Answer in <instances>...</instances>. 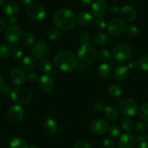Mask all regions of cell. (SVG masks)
Wrapping results in <instances>:
<instances>
[{"label": "cell", "instance_id": "obj_9", "mask_svg": "<svg viewBox=\"0 0 148 148\" xmlns=\"http://www.w3.org/2000/svg\"><path fill=\"white\" fill-rule=\"evenodd\" d=\"M26 12L28 16L35 21L43 20L46 15L45 8L39 4H31L28 5L27 7Z\"/></svg>", "mask_w": 148, "mask_h": 148}, {"label": "cell", "instance_id": "obj_24", "mask_svg": "<svg viewBox=\"0 0 148 148\" xmlns=\"http://www.w3.org/2000/svg\"><path fill=\"white\" fill-rule=\"evenodd\" d=\"M9 147L10 148H28V145L23 138L17 136L11 139Z\"/></svg>", "mask_w": 148, "mask_h": 148}, {"label": "cell", "instance_id": "obj_23", "mask_svg": "<svg viewBox=\"0 0 148 148\" xmlns=\"http://www.w3.org/2000/svg\"><path fill=\"white\" fill-rule=\"evenodd\" d=\"M18 10V5L17 2H14V1H10L8 2V3L5 4L4 6L3 11L6 15L8 17L14 16L16 14V12Z\"/></svg>", "mask_w": 148, "mask_h": 148}, {"label": "cell", "instance_id": "obj_36", "mask_svg": "<svg viewBox=\"0 0 148 148\" xmlns=\"http://www.w3.org/2000/svg\"><path fill=\"white\" fill-rule=\"evenodd\" d=\"M108 129L109 134L113 137H119L121 134V129L118 125H112Z\"/></svg>", "mask_w": 148, "mask_h": 148}, {"label": "cell", "instance_id": "obj_55", "mask_svg": "<svg viewBox=\"0 0 148 148\" xmlns=\"http://www.w3.org/2000/svg\"><path fill=\"white\" fill-rule=\"evenodd\" d=\"M5 2V0H0V6H2V5H4Z\"/></svg>", "mask_w": 148, "mask_h": 148}, {"label": "cell", "instance_id": "obj_37", "mask_svg": "<svg viewBox=\"0 0 148 148\" xmlns=\"http://www.w3.org/2000/svg\"><path fill=\"white\" fill-rule=\"evenodd\" d=\"M139 66L141 70L144 71H148V55H143L140 58L139 62Z\"/></svg>", "mask_w": 148, "mask_h": 148}, {"label": "cell", "instance_id": "obj_31", "mask_svg": "<svg viewBox=\"0 0 148 148\" xmlns=\"http://www.w3.org/2000/svg\"><path fill=\"white\" fill-rule=\"evenodd\" d=\"M97 57L98 58H99V60H101L102 62H109L111 60V58H112L110 52L106 49H100V50L98 52Z\"/></svg>", "mask_w": 148, "mask_h": 148}, {"label": "cell", "instance_id": "obj_50", "mask_svg": "<svg viewBox=\"0 0 148 148\" xmlns=\"http://www.w3.org/2000/svg\"><path fill=\"white\" fill-rule=\"evenodd\" d=\"M7 22L9 25H16L17 23V18H15L14 16H10V17H8V19H7Z\"/></svg>", "mask_w": 148, "mask_h": 148}, {"label": "cell", "instance_id": "obj_33", "mask_svg": "<svg viewBox=\"0 0 148 148\" xmlns=\"http://www.w3.org/2000/svg\"><path fill=\"white\" fill-rule=\"evenodd\" d=\"M139 116L141 119L148 121V103H145L139 109Z\"/></svg>", "mask_w": 148, "mask_h": 148}, {"label": "cell", "instance_id": "obj_17", "mask_svg": "<svg viewBox=\"0 0 148 148\" xmlns=\"http://www.w3.org/2000/svg\"><path fill=\"white\" fill-rule=\"evenodd\" d=\"M121 14L124 21L132 22L136 18V13L135 10L129 5H125L121 9Z\"/></svg>", "mask_w": 148, "mask_h": 148}, {"label": "cell", "instance_id": "obj_13", "mask_svg": "<svg viewBox=\"0 0 148 148\" xmlns=\"http://www.w3.org/2000/svg\"><path fill=\"white\" fill-rule=\"evenodd\" d=\"M21 34H22V30L19 25H11L5 33V38L10 44H14L20 39Z\"/></svg>", "mask_w": 148, "mask_h": 148}, {"label": "cell", "instance_id": "obj_22", "mask_svg": "<svg viewBox=\"0 0 148 148\" xmlns=\"http://www.w3.org/2000/svg\"><path fill=\"white\" fill-rule=\"evenodd\" d=\"M92 21V16L89 12H82L76 17V22L78 24L82 26H86L89 25Z\"/></svg>", "mask_w": 148, "mask_h": 148}, {"label": "cell", "instance_id": "obj_54", "mask_svg": "<svg viewBox=\"0 0 148 148\" xmlns=\"http://www.w3.org/2000/svg\"><path fill=\"white\" fill-rule=\"evenodd\" d=\"M4 85H5V79L2 75H0V89H2Z\"/></svg>", "mask_w": 148, "mask_h": 148}, {"label": "cell", "instance_id": "obj_19", "mask_svg": "<svg viewBox=\"0 0 148 148\" xmlns=\"http://www.w3.org/2000/svg\"><path fill=\"white\" fill-rule=\"evenodd\" d=\"M21 67L23 71L31 72L36 67L35 60L31 56L24 57L21 61Z\"/></svg>", "mask_w": 148, "mask_h": 148}, {"label": "cell", "instance_id": "obj_14", "mask_svg": "<svg viewBox=\"0 0 148 148\" xmlns=\"http://www.w3.org/2000/svg\"><path fill=\"white\" fill-rule=\"evenodd\" d=\"M8 115L10 121L13 122H19L23 119L24 110L18 105H13L10 107Z\"/></svg>", "mask_w": 148, "mask_h": 148}, {"label": "cell", "instance_id": "obj_16", "mask_svg": "<svg viewBox=\"0 0 148 148\" xmlns=\"http://www.w3.org/2000/svg\"><path fill=\"white\" fill-rule=\"evenodd\" d=\"M135 145V139L130 134H124L119 140V146L120 148H134Z\"/></svg>", "mask_w": 148, "mask_h": 148}, {"label": "cell", "instance_id": "obj_8", "mask_svg": "<svg viewBox=\"0 0 148 148\" xmlns=\"http://www.w3.org/2000/svg\"><path fill=\"white\" fill-rule=\"evenodd\" d=\"M49 52V47L45 42H38L33 45L31 48V54L34 58L39 60H43Z\"/></svg>", "mask_w": 148, "mask_h": 148}, {"label": "cell", "instance_id": "obj_26", "mask_svg": "<svg viewBox=\"0 0 148 148\" xmlns=\"http://www.w3.org/2000/svg\"><path fill=\"white\" fill-rule=\"evenodd\" d=\"M47 35L51 40H56L60 35V31L59 28H57L56 26H51L47 31Z\"/></svg>", "mask_w": 148, "mask_h": 148}, {"label": "cell", "instance_id": "obj_35", "mask_svg": "<svg viewBox=\"0 0 148 148\" xmlns=\"http://www.w3.org/2000/svg\"><path fill=\"white\" fill-rule=\"evenodd\" d=\"M11 46L8 44H4L0 46V58H5L11 52Z\"/></svg>", "mask_w": 148, "mask_h": 148}, {"label": "cell", "instance_id": "obj_25", "mask_svg": "<svg viewBox=\"0 0 148 148\" xmlns=\"http://www.w3.org/2000/svg\"><path fill=\"white\" fill-rule=\"evenodd\" d=\"M105 115L107 117V119H108L110 121H115L119 118V113L118 110L116 109V108H115L114 106H112V105H110V106H107L106 108H105Z\"/></svg>", "mask_w": 148, "mask_h": 148}, {"label": "cell", "instance_id": "obj_7", "mask_svg": "<svg viewBox=\"0 0 148 148\" xmlns=\"http://www.w3.org/2000/svg\"><path fill=\"white\" fill-rule=\"evenodd\" d=\"M126 23L120 18H114L109 23L108 26V32L110 36H118L126 31Z\"/></svg>", "mask_w": 148, "mask_h": 148}, {"label": "cell", "instance_id": "obj_56", "mask_svg": "<svg viewBox=\"0 0 148 148\" xmlns=\"http://www.w3.org/2000/svg\"><path fill=\"white\" fill-rule=\"evenodd\" d=\"M29 148H38V147H37L36 146H31V147H30Z\"/></svg>", "mask_w": 148, "mask_h": 148}, {"label": "cell", "instance_id": "obj_6", "mask_svg": "<svg viewBox=\"0 0 148 148\" xmlns=\"http://www.w3.org/2000/svg\"><path fill=\"white\" fill-rule=\"evenodd\" d=\"M119 110L125 116H133L137 112L138 105L134 99H125L119 105Z\"/></svg>", "mask_w": 148, "mask_h": 148}, {"label": "cell", "instance_id": "obj_43", "mask_svg": "<svg viewBox=\"0 0 148 148\" xmlns=\"http://www.w3.org/2000/svg\"><path fill=\"white\" fill-rule=\"evenodd\" d=\"M93 109L96 112H101L105 110V105L102 101H96L93 104Z\"/></svg>", "mask_w": 148, "mask_h": 148}, {"label": "cell", "instance_id": "obj_5", "mask_svg": "<svg viewBox=\"0 0 148 148\" xmlns=\"http://www.w3.org/2000/svg\"><path fill=\"white\" fill-rule=\"evenodd\" d=\"M78 58L82 62H89L97 57L96 49L89 44H83L78 49Z\"/></svg>", "mask_w": 148, "mask_h": 148}, {"label": "cell", "instance_id": "obj_2", "mask_svg": "<svg viewBox=\"0 0 148 148\" xmlns=\"http://www.w3.org/2000/svg\"><path fill=\"white\" fill-rule=\"evenodd\" d=\"M76 16L73 11L68 9H60L53 15V23L59 29L70 30L75 25Z\"/></svg>", "mask_w": 148, "mask_h": 148}, {"label": "cell", "instance_id": "obj_44", "mask_svg": "<svg viewBox=\"0 0 148 148\" xmlns=\"http://www.w3.org/2000/svg\"><path fill=\"white\" fill-rule=\"evenodd\" d=\"M79 39H80V42L82 44H89L91 41L90 35L86 32L82 33L80 35Z\"/></svg>", "mask_w": 148, "mask_h": 148}, {"label": "cell", "instance_id": "obj_51", "mask_svg": "<svg viewBox=\"0 0 148 148\" xmlns=\"http://www.w3.org/2000/svg\"><path fill=\"white\" fill-rule=\"evenodd\" d=\"M94 0H81V3L84 5V6H89V5H92L93 3Z\"/></svg>", "mask_w": 148, "mask_h": 148}, {"label": "cell", "instance_id": "obj_53", "mask_svg": "<svg viewBox=\"0 0 148 148\" xmlns=\"http://www.w3.org/2000/svg\"><path fill=\"white\" fill-rule=\"evenodd\" d=\"M5 26H6V23L5 21L0 19V32H2L5 30Z\"/></svg>", "mask_w": 148, "mask_h": 148}, {"label": "cell", "instance_id": "obj_20", "mask_svg": "<svg viewBox=\"0 0 148 148\" xmlns=\"http://www.w3.org/2000/svg\"><path fill=\"white\" fill-rule=\"evenodd\" d=\"M43 129L47 135H53L58 130V124L52 119H47L44 122Z\"/></svg>", "mask_w": 148, "mask_h": 148}, {"label": "cell", "instance_id": "obj_40", "mask_svg": "<svg viewBox=\"0 0 148 148\" xmlns=\"http://www.w3.org/2000/svg\"><path fill=\"white\" fill-rule=\"evenodd\" d=\"M11 55H12L13 59L18 60L22 58L23 55V52L20 48L15 47L11 50Z\"/></svg>", "mask_w": 148, "mask_h": 148}, {"label": "cell", "instance_id": "obj_52", "mask_svg": "<svg viewBox=\"0 0 148 148\" xmlns=\"http://www.w3.org/2000/svg\"><path fill=\"white\" fill-rule=\"evenodd\" d=\"M20 2H21V4L23 6L28 7V5H31V0H20Z\"/></svg>", "mask_w": 148, "mask_h": 148}, {"label": "cell", "instance_id": "obj_28", "mask_svg": "<svg viewBox=\"0 0 148 148\" xmlns=\"http://www.w3.org/2000/svg\"><path fill=\"white\" fill-rule=\"evenodd\" d=\"M135 145L137 148H147L148 145V139L145 135H139L135 139Z\"/></svg>", "mask_w": 148, "mask_h": 148}, {"label": "cell", "instance_id": "obj_15", "mask_svg": "<svg viewBox=\"0 0 148 148\" xmlns=\"http://www.w3.org/2000/svg\"><path fill=\"white\" fill-rule=\"evenodd\" d=\"M10 82L15 85H21L25 82L26 76L23 71L20 68H14L10 74Z\"/></svg>", "mask_w": 148, "mask_h": 148}, {"label": "cell", "instance_id": "obj_42", "mask_svg": "<svg viewBox=\"0 0 148 148\" xmlns=\"http://www.w3.org/2000/svg\"><path fill=\"white\" fill-rule=\"evenodd\" d=\"M73 148H91V146L86 141L79 140L74 144Z\"/></svg>", "mask_w": 148, "mask_h": 148}, {"label": "cell", "instance_id": "obj_47", "mask_svg": "<svg viewBox=\"0 0 148 148\" xmlns=\"http://www.w3.org/2000/svg\"><path fill=\"white\" fill-rule=\"evenodd\" d=\"M109 11L112 14H116L120 11V8L118 5L116 4H113L111 5L109 8Z\"/></svg>", "mask_w": 148, "mask_h": 148}, {"label": "cell", "instance_id": "obj_48", "mask_svg": "<svg viewBox=\"0 0 148 148\" xmlns=\"http://www.w3.org/2000/svg\"><path fill=\"white\" fill-rule=\"evenodd\" d=\"M2 93L3 94V95H9V94L11 93V91H12V89H11V87L10 86V85H4L3 87L2 88Z\"/></svg>", "mask_w": 148, "mask_h": 148}, {"label": "cell", "instance_id": "obj_29", "mask_svg": "<svg viewBox=\"0 0 148 148\" xmlns=\"http://www.w3.org/2000/svg\"><path fill=\"white\" fill-rule=\"evenodd\" d=\"M108 36L105 32H99L96 34L95 37V42L97 45L102 46L108 42Z\"/></svg>", "mask_w": 148, "mask_h": 148}, {"label": "cell", "instance_id": "obj_38", "mask_svg": "<svg viewBox=\"0 0 148 148\" xmlns=\"http://www.w3.org/2000/svg\"><path fill=\"white\" fill-rule=\"evenodd\" d=\"M126 34H127L128 35L131 36H137L138 34H139V32L138 27L134 25H129V26L126 28Z\"/></svg>", "mask_w": 148, "mask_h": 148}, {"label": "cell", "instance_id": "obj_41", "mask_svg": "<svg viewBox=\"0 0 148 148\" xmlns=\"http://www.w3.org/2000/svg\"><path fill=\"white\" fill-rule=\"evenodd\" d=\"M103 146L105 148H115L116 142L111 137H106L103 140Z\"/></svg>", "mask_w": 148, "mask_h": 148}, {"label": "cell", "instance_id": "obj_21", "mask_svg": "<svg viewBox=\"0 0 148 148\" xmlns=\"http://www.w3.org/2000/svg\"><path fill=\"white\" fill-rule=\"evenodd\" d=\"M97 74L102 78H108L113 73V68L110 64L102 63L98 66L97 69Z\"/></svg>", "mask_w": 148, "mask_h": 148}, {"label": "cell", "instance_id": "obj_27", "mask_svg": "<svg viewBox=\"0 0 148 148\" xmlns=\"http://www.w3.org/2000/svg\"><path fill=\"white\" fill-rule=\"evenodd\" d=\"M39 68L41 72L44 73H48L52 71V65L48 60H42L39 64Z\"/></svg>", "mask_w": 148, "mask_h": 148}, {"label": "cell", "instance_id": "obj_32", "mask_svg": "<svg viewBox=\"0 0 148 148\" xmlns=\"http://www.w3.org/2000/svg\"><path fill=\"white\" fill-rule=\"evenodd\" d=\"M108 93L114 97H119L122 95V89L116 84L110 85L108 88Z\"/></svg>", "mask_w": 148, "mask_h": 148}, {"label": "cell", "instance_id": "obj_11", "mask_svg": "<svg viewBox=\"0 0 148 148\" xmlns=\"http://www.w3.org/2000/svg\"><path fill=\"white\" fill-rule=\"evenodd\" d=\"M108 129H109L108 123L104 119H95L90 123L91 131L95 134H103L105 132H107Z\"/></svg>", "mask_w": 148, "mask_h": 148}, {"label": "cell", "instance_id": "obj_10", "mask_svg": "<svg viewBox=\"0 0 148 148\" xmlns=\"http://www.w3.org/2000/svg\"><path fill=\"white\" fill-rule=\"evenodd\" d=\"M108 5L104 0H97L92 4L91 12L93 16L97 18H102L108 11Z\"/></svg>", "mask_w": 148, "mask_h": 148}, {"label": "cell", "instance_id": "obj_1", "mask_svg": "<svg viewBox=\"0 0 148 148\" xmlns=\"http://www.w3.org/2000/svg\"><path fill=\"white\" fill-rule=\"evenodd\" d=\"M55 63L57 68L64 72L70 73L76 68L78 64L77 58L70 50H60L55 57Z\"/></svg>", "mask_w": 148, "mask_h": 148}, {"label": "cell", "instance_id": "obj_34", "mask_svg": "<svg viewBox=\"0 0 148 148\" xmlns=\"http://www.w3.org/2000/svg\"><path fill=\"white\" fill-rule=\"evenodd\" d=\"M121 126L126 132H130L133 128V121L129 118H123L121 119Z\"/></svg>", "mask_w": 148, "mask_h": 148}, {"label": "cell", "instance_id": "obj_49", "mask_svg": "<svg viewBox=\"0 0 148 148\" xmlns=\"http://www.w3.org/2000/svg\"><path fill=\"white\" fill-rule=\"evenodd\" d=\"M128 68L130 70H134L136 69V67H137V62L134 60H132L129 61V63H128L127 65Z\"/></svg>", "mask_w": 148, "mask_h": 148}, {"label": "cell", "instance_id": "obj_39", "mask_svg": "<svg viewBox=\"0 0 148 148\" xmlns=\"http://www.w3.org/2000/svg\"><path fill=\"white\" fill-rule=\"evenodd\" d=\"M95 27L99 30H104L107 26L106 21L102 18H97L95 21Z\"/></svg>", "mask_w": 148, "mask_h": 148}, {"label": "cell", "instance_id": "obj_3", "mask_svg": "<svg viewBox=\"0 0 148 148\" xmlns=\"http://www.w3.org/2000/svg\"><path fill=\"white\" fill-rule=\"evenodd\" d=\"M11 98L14 102L19 104H26L32 97V92L26 86H18L13 88L10 93Z\"/></svg>", "mask_w": 148, "mask_h": 148}, {"label": "cell", "instance_id": "obj_18", "mask_svg": "<svg viewBox=\"0 0 148 148\" xmlns=\"http://www.w3.org/2000/svg\"><path fill=\"white\" fill-rule=\"evenodd\" d=\"M129 74V68L124 65H119L113 71L114 78L118 81H123L126 79Z\"/></svg>", "mask_w": 148, "mask_h": 148}, {"label": "cell", "instance_id": "obj_30", "mask_svg": "<svg viewBox=\"0 0 148 148\" xmlns=\"http://www.w3.org/2000/svg\"><path fill=\"white\" fill-rule=\"evenodd\" d=\"M21 41L25 46H31L34 42V36L31 33L25 32L22 34Z\"/></svg>", "mask_w": 148, "mask_h": 148}, {"label": "cell", "instance_id": "obj_12", "mask_svg": "<svg viewBox=\"0 0 148 148\" xmlns=\"http://www.w3.org/2000/svg\"><path fill=\"white\" fill-rule=\"evenodd\" d=\"M55 80L53 77L49 74H45L41 76L39 80V88L42 92H49L53 89Z\"/></svg>", "mask_w": 148, "mask_h": 148}, {"label": "cell", "instance_id": "obj_4", "mask_svg": "<svg viewBox=\"0 0 148 148\" xmlns=\"http://www.w3.org/2000/svg\"><path fill=\"white\" fill-rule=\"evenodd\" d=\"M131 54H132V49L129 45L124 42H121L116 45L113 48L112 56L113 59L117 62H123L130 58Z\"/></svg>", "mask_w": 148, "mask_h": 148}, {"label": "cell", "instance_id": "obj_46", "mask_svg": "<svg viewBox=\"0 0 148 148\" xmlns=\"http://www.w3.org/2000/svg\"><path fill=\"white\" fill-rule=\"evenodd\" d=\"M27 79H28V81L29 82L34 83V82H36L38 81L39 76L36 73H30L28 75V76H27Z\"/></svg>", "mask_w": 148, "mask_h": 148}, {"label": "cell", "instance_id": "obj_45", "mask_svg": "<svg viewBox=\"0 0 148 148\" xmlns=\"http://www.w3.org/2000/svg\"><path fill=\"white\" fill-rule=\"evenodd\" d=\"M134 128L137 132H142L146 129L147 124L143 121H137L135 124Z\"/></svg>", "mask_w": 148, "mask_h": 148}]
</instances>
